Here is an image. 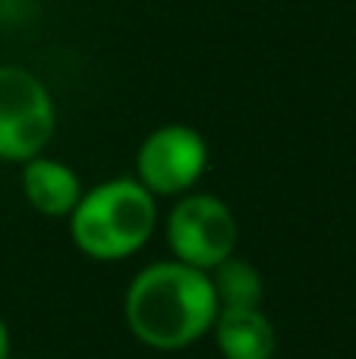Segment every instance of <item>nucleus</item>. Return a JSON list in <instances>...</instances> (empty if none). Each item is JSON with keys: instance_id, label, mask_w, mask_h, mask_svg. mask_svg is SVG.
<instances>
[{"instance_id": "1", "label": "nucleus", "mask_w": 356, "mask_h": 359, "mask_svg": "<svg viewBox=\"0 0 356 359\" xmlns=\"http://www.w3.org/2000/svg\"><path fill=\"white\" fill-rule=\"evenodd\" d=\"M221 303L212 274L177 259L139 268L123 293L130 334L158 353H177L212 331Z\"/></svg>"}, {"instance_id": "2", "label": "nucleus", "mask_w": 356, "mask_h": 359, "mask_svg": "<svg viewBox=\"0 0 356 359\" xmlns=\"http://www.w3.org/2000/svg\"><path fill=\"white\" fill-rule=\"evenodd\" d=\"M69 240L95 262H123L149 246L158 230V198L136 177L88 186L67 217Z\"/></svg>"}, {"instance_id": "3", "label": "nucleus", "mask_w": 356, "mask_h": 359, "mask_svg": "<svg viewBox=\"0 0 356 359\" xmlns=\"http://www.w3.org/2000/svg\"><path fill=\"white\" fill-rule=\"evenodd\" d=\"M57 133V107L48 86L32 69L0 67V161L25 164L44 155Z\"/></svg>"}, {"instance_id": "4", "label": "nucleus", "mask_w": 356, "mask_h": 359, "mask_svg": "<svg viewBox=\"0 0 356 359\" xmlns=\"http://www.w3.org/2000/svg\"><path fill=\"white\" fill-rule=\"evenodd\" d=\"M170 255L183 265L212 271L237 252L240 224L233 208L212 192H183L164 217Z\"/></svg>"}, {"instance_id": "5", "label": "nucleus", "mask_w": 356, "mask_h": 359, "mask_svg": "<svg viewBox=\"0 0 356 359\" xmlns=\"http://www.w3.org/2000/svg\"><path fill=\"white\" fill-rule=\"evenodd\" d=\"M208 142L189 123H164L142 139L136 151V180L155 198L193 192L208 170Z\"/></svg>"}, {"instance_id": "6", "label": "nucleus", "mask_w": 356, "mask_h": 359, "mask_svg": "<svg viewBox=\"0 0 356 359\" xmlns=\"http://www.w3.org/2000/svg\"><path fill=\"white\" fill-rule=\"evenodd\" d=\"M208 334L221 359H275L278 328L262 306H221Z\"/></svg>"}, {"instance_id": "7", "label": "nucleus", "mask_w": 356, "mask_h": 359, "mask_svg": "<svg viewBox=\"0 0 356 359\" xmlns=\"http://www.w3.org/2000/svg\"><path fill=\"white\" fill-rule=\"evenodd\" d=\"M19 183H22V196L32 208L41 217H63L67 221L73 215V208L79 205L82 192V177L69 168L67 161L50 155H35L22 164V174H19Z\"/></svg>"}, {"instance_id": "8", "label": "nucleus", "mask_w": 356, "mask_h": 359, "mask_svg": "<svg viewBox=\"0 0 356 359\" xmlns=\"http://www.w3.org/2000/svg\"><path fill=\"white\" fill-rule=\"evenodd\" d=\"M208 274H212V284L221 306H262L265 299L262 271L252 262L240 259L237 252L231 259H224L221 265H214Z\"/></svg>"}, {"instance_id": "9", "label": "nucleus", "mask_w": 356, "mask_h": 359, "mask_svg": "<svg viewBox=\"0 0 356 359\" xmlns=\"http://www.w3.org/2000/svg\"><path fill=\"white\" fill-rule=\"evenodd\" d=\"M13 356V344H10V328H6L4 316H0V359H10Z\"/></svg>"}, {"instance_id": "10", "label": "nucleus", "mask_w": 356, "mask_h": 359, "mask_svg": "<svg viewBox=\"0 0 356 359\" xmlns=\"http://www.w3.org/2000/svg\"><path fill=\"white\" fill-rule=\"evenodd\" d=\"M10 359H22V356H10Z\"/></svg>"}]
</instances>
